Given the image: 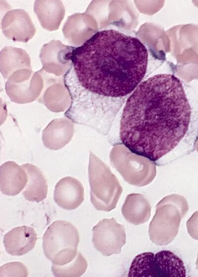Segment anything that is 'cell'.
Here are the masks:
<instances>
[{"mask_svg":"<svg viewBox=\"0 0 198 277\" xmlns=\"http://www.w3.org/2000/svg\"><path fill=\"white\" fill-rule=\"evenodd\" d=\"M71 59L64 77L71 103L64 116L91 128L115 117L118 98L142 82L148 54L139 39L109 29L76 46Z\"/></svg>","mask_w":198,"mask_h":277,"instance_id":"1","label":"cell"},{"mask_svg":"<svg viewBox=\"0 0 198 277\" xmlns=\"http://www.w3.org/2000/svg\"><path fill=\"white\" fill-rule=\"evenodd\" d=\"M191 108L183 85L173 75L158 74L142 82L127 99L120 138L132 152L155 161L186 135Z\"/></svg>","mask_w":198,"mask_h":277,"instance_id":"2","label":"cell"},{"mask_svg":"<svg viewBox=\"0 0 198 277\" xmlns=\"http://www.w3.org/2000/svg\"><path fill=\"white\" fill-rule=\"evenodd\" d=\"M189 210V204L182 195H168L156 205L155 213L148 227L150 240L158 245H166L176 236L181 219Z\"/></svg>","mask_w":198,"mask_h":277,"instance_id":"3","label":"cell"},{"mask_svg":"<svg viewBox=\"0 0 198 277\" xmlns=\"http://www.w3.org/2000/svg\"><path fill=\"white\" fill-rule=\"evenodd\" d=\"M88 178L90 200L99 211L109 212L116 208L123 188L109 167L90 151Z\"/></svg>","mask_w":198,"mask_h":277,"instance_id":"4","label":"cell"},{"mask_svg":"<svg viewBox=\"0 0 198 277\" xmlns=\"http://www.w3.org/2000/svg\"><path fill=\"white\" fill-rule=\"evenodd\" d=\"M80 241L78 230L70 222L54 221L43 237L44 253L53 264L62 266L71 262L77 254Z\"/></svg>","mask_w":198,"mask_h":277,"instance_id":"5","label":"cell"},{"mask_svg":"<svg viewBox=\"0 0 198 277\" xmlns=\"http://www.w3.org/2000/svg\"><path fill=\"white\" fill-rule=\"evenodd\" d=\"M110 163L130 185L143 186L156 176L153 161L132 152L123 144L113 146L110 153Z\"/></svg>","mask_w":198,"mask_h":277,"instance_id":"6","label":"cell"},{"mask_svg":"<svg viewBox=\"0 0 198 277\" xmlns=\"http://www.w3.org/2000/svg\"><path fill=\"white\" fill-rule=\"evenodd\" d=\"M183 261L169 250L147 252L135 257L128 277H186Z\"/></svg>","mask_w":198,"mask_h":277,"instance_id":"7","label":"cell"},{"mask_svg":"<svg viewBox=\"0 0 198 277\" xmlns=\"http://www.w3.org/2000/svg\"><path fill=\"white\" fill-rule=\"evenodd\" d=\"M42 72L21 69L14 72L5 83L6 92L10 100L16 103L32 102L40 96L45 86Z\"/></svg>","mask_w":198,"mask_h":277,"instance_id":"8","label":"cell"},{"mask_svg":"<svg viewBox=\"0 0 198 277\" xmlns=\"http://www.w3.org/2000/svg\"><path fill=\"white\" fill-rule=\"evenodd\" d=\"M92 233L94 247L105 256L120 253L126 243L124 227L114 218L100 220L93 227Z\"/></svg>","mask_w":198,"mask_h":277,"instance_id":"9","label":"cell"},{"mask_svg":"<svg viewBox=\"0 0 198 277\" xmlns=\"http://www.w3.org/2000/svg\"><path fill=\"white\" fill-rule=\"evenodd\" d=\"M76 46L51 40L42 47L39 57L43 71L57 77H63L72 66V56Z\"/></svg>","mask_w":198,"mask_h":277,"instance_id":"10","label":"cell"},{"mask_svg":"<svg viewBox=\"0 0 198 277\" xmlns=\"http://www.w3.org/2000/svg\"><path fill=\"white\" fill-rule=\"evenodd\" d=\"M1 27L4 35L14 42L27 43L36 32L30 15L22 9L6 12L1 19Z\"/></svg>","mask_w":198,"mask_h":277,"instance_id":"11","label":"cell"},{"mask_svg":"<svg viewBox=\"0 0 198 277\" xmlns=\"http://www.w3.org/2000/svg\"><path fill=\"white\" fill-rule=\"evenodd\" d=\"M95 20L86 12L70 15L62 30L64 38L74 46H81L98 32Z\"/></svg>","mask_w":198,"mask_h":277,"instance_id":"12","label":"cell"},{"mask_svg":"<svg viewBox=\"0 0 198 277\" xmlns=\"http://www.w3.org/2000/svg\"><path fill=\"white\" fill-rule=\"evenodd\" d=\"M48 87L39 98L50 111L60 112L66 111L71 103V97L64 83V77H57L41 69Z\"/></svg>","mask_w":198,"mask_h":277,"instance_id":"13","label":"cell"},{"mask_svg":"<svg viewBox=\"0 0 198 277\" xmlns=\"http://www.w3.org/2000/svg\"><path fill=\"white\" fill-rule=\"evenodd\" d=\"M53 198L62 209L75 210L84 200V187L78 180L69 176L64 177L55 186Z\"/></svg>","mask_w":198,"mask_h":277,"instance_id":"14","label":"cell"},{"mask_svg":"<svg viewBox=\"0 0 198 277\" xmlns=\"http://www.w3.org/2000/svg\"><path fill=\"white\" fill-rule=\"evenodd\" d=\"M74 133V125L72 120L66 117L54 119L43 131V143L46 147L57 150L69 142Z\"/></svg>","mask_w":198,"mask_h":277,"instance_id":"15","label":"cell"},{"mask_svg":"<svg viewBox=\"0 0 198 277\" xmlns=\"http://www.w3.org/2000/svg\"><path fill=\"white\" fill-rule=\"evenodd\" d=\"M37 240V234L34 229L22 226L14 228L5 233L3 242L7 253L22 256L35 247Z\"/></svg>","mask_w":198,"mask_h":277,"instance_id":"16","label":"cell"},{"mask_svg":"<svg viewBox=\"0 0 198 277\" xmlns=\"http://www.w3.org/2000/svg\"><path fill=\"white\" fill-rule=\"evenodd\" d=\"M28 181L25 169L14 161H7L0 167V188L7 195L15 196L26 186Z\"/></svg>","mask_w":198,"mask_h":277,"instance_id":"17","label":"cell"},{"mask_svg":"<svg viewBox=\"0 0 198 277\" xmlns=\"http://www.w3.org/2000/svg\"><path fill=\"white\" fill-rule=\"evenodd\" d=\"M34 11L42 27L49 31L57 30L65 15V7L61 0H36Z\"/></svg>","mask_w":198,"mask_h":277,"instance_id":"18","label":"cell"},{"mask_svg":"<svg viewBox=\"0 0 198 277\" xmlns=\"http://www.w3.org/2000/svg\"><path fill=\"white\" fill-rule=\"evenodd\" d=\"M151 209V205L145 196L139 193H131L126 196L121 212L127 222L139 225L149 220Z\"/></svg>","mask_w":198,"mask_h":277,"instance_id":"19","label":"cell"},{"mask_svg":"<svg viewBox=\"0 0 198 277\" xmlns=\"http://www.w3.org/2000/svg\"><path fill=\"white\" fill-rule=\"evenodd\" d=\"M0 68L3 77L8 79L18 70L32 69L30 56L22 48L5 46L0 52Z\"/></svg>","mask_w":198,"mask_h":277,"instance_id":"20","label":"cell"},{"mask_svg":"<svg viewBox=\"0 0 198 277\" xmlns=\"http://www.w3.org/2000/svg\"><path fill=\"white\" fill-rule=\"evenodd\" d=\"M27 172L28 181L22 192L28 201L39 202L47 196L48 185L41 170L38 167L30 163L21 165Z\"/></svg>","mask_w":198,"mask_h":277,"instance_id":"21","label":"cell"},{"mask_svg":"<svg viewBox=\"0 0 198 277\" xmlns=\"http://www.w3.org/2000/svg\"><path fill=\"white\" fill-rule=\"evenodd\" d=\"M87 267V261L78 252L74 260L68 264L62 266L52 264L51 270L56 277H78L86 272Z\"/></svg>","mask_w":198,"mask_h":277,"instance_id":"22","label":"cell"},{"mask_svg":"<svg viewBox=\"0 0 198 277\" xmlns=\"http://www.w3.org/2000/svg\"><path fill=\"white\" fill-rule=\"evenodd\" d=\"M28 276V270L26 267L21 262H9L2 265L0 267V277H27Z\"/></svg>","mask_w":198,"mask_h":277,"instance_id":"23","label":"cell"},{"mask_svg":"<svg viewBox=\"0 0 198 277\" xmlns=\"http://www.w3.org/2000/svg\"><path fill=\"white\" fill-rule=\"evenodd\" d=\"M186 226L190 236L198 240V211H195L187 221Z\"/></svg>","mask_w":198,"mask_h":277,"instance_id":"24","label":"cell"},{"mask_svg":"<svg viewBox=\"0 0 198 277\" xmlns=\"http://www.w3.org/2000/svg\"><path fill=\"white\" fill-rule=\"evenodd\" d=\"M196 266H197V268L198 269V254L197 261H196Z\"/></svg>","mask_w":198,"mask_h":277,"instance_id":"25","label":"cell"},{"mask_svg":"<svg viewBox=\"0 0 198 277\" xmlns=\"http://www.w3.org/2000/svg\"><path fill=\"white\" fill-rule=\"evenodd\" d=\"M196 149H197V151L198 152V140L196 142Z\"/></svg>","mask_w":198,"mask_h":277,"instance_id":"26","label":"cell"}]
</instances>
